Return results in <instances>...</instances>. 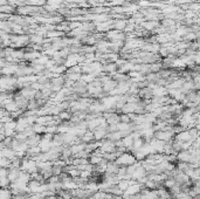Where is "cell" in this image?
Listing matches in <instances>:
<instances>
[{
  "mask_svg": "<svg viewBox=\"0 0 200 199\" xmlns=\"http://www.w3.org/2000/svg\"><path fill=\"white\" fill-rule=\"evenodd\" d=\"M135 162H136V158L131 152H123L122 155L118 156L115 160V163L119 166H128V165L133 164Z\"/></svg>",
  "mask_w": 200,
  "mask_h": 199,
  "instance_id": "6da1fadb",
  "label": "cell"
},
{
  "mask_svg": "<svg viewBox=\"0 0 200 199\" xmlns=\"http://www.w3.org/2000/svg\"><path fill=\"white\" fill-rule=\"evenodd\" d=\"M177 160L178 162H185V163H191L192 159L194 158L195 156L191 152L190 150H181L177 154Z\"/></svg>",
  "mask_w": 200,
  "mask_h": 199,
  "instance_id": "7a4b0ae2",
  "label": "cell"
},
{
  "mask_svg": "<svg viewBox=\"0 0 200 199\" xmlns=\"http://www.w3.org/2000/svg\"><path fill=\"white\" fill-rule=\"evenodd\" d=\"M84 148H86V143H77V144H73V145L69 146V149H70V152H72V155H76L78 152H81L82 150H84Z\"/></svg>",
  "mask_w": 200,
  "mask_h": 199,
  "instance_id": "3957f363",
  "label": "cell"
},
{
  "mask_svg": "<svg viewBox=\"0 0 200 199\" xmlns=\"http://www.w3.org/2000/svg\"><path fill=\"white\" fill-rule=\"evenodd\" d=\"M118 168H119V165H117L115 162H108L107 163V170L105 172L107 173H112V175H116L118 171ZM104 172V173H105Z\"/></svg>",
  "mask_w": 200,
  "mask_h": 199,
  "instance_id": "277c9868",
  "label": "cell"
},
{
  "mask_svg": "<svg viewBox=\"0 0 200 199\" xmlns=\"http://www.w3.org/2000/svg\"><path fill=\"white\" fill-rule=\"evenodd\" d=\"M81 140H82L83 143H90V142H94L95 141V138H94V132L91 130H86V132L82 135V137H81Z\"/></svg>",
  "mask_w": 200,
  "mask_h": 199,
  "instance_id": "5b68a950",
  "label": "cell"
},
{
  "mask_svg": "<svg viewBox=\"0 0 200 199\" xmlns=\"http://www.w3.org/2000/svg\"><path fill=\"white\" fill-rule=\"evenodd\" d=\"M12 198V192L10 187H1L0 189V199H11Z\"/></svg>",
  "mask_w": 200,
  "mask_h": 199,
  "instance_id": "8992f818",
  "label": "cell"
},
{
  "mask_svg": "<svg viewBox=\"0 0 200 199\" xmlns=\"http://www.w3.org/2000/svg\"><path fill=\"white\" fill-rule=\"evenodd\" d=\"M4 109H5L6 111L7 112H14V111H16V110H19V108H18V106L15 104V102L14 101H12V102H10V103H7V104H5L4 106Z\"/></svg>",
  "mask_w": 200,
  "mask_h": 199,
  "instance_id": "52a82bcc",
  "label": "cell"
},
{
  "mask_svg": "<svg viewBox=\"0 0 200 199\" xmlns=\"http://www.w3.org/2000/svg\"><path fill=\"white\" fill-rule=\"evenodd\" d=\"M143 26H144V28L147 29V31H152V29L157 28L159 25H158V22H156V21H152V20H150V21L144 22V24H143Z\"/></svg>",
  "mask_w": 200,
  "mask_h": 199,
  "instance_id": "ba28073f",
  "label": "cell"
},
{
  "mask_svg": "<svg viewBox=\"0 0 200 199\" xmlns=\"http://www.w3.org/2000/svg\"><path fill=\"white\" fill-rule=\"evenodd\" d=\"M129 185H130V180H127V179H121L117 183V186L121 190H122L123 192H124V191H125V190L129 187Z\"/></svg>",
  "mask_w": 200,
  "mask_h": 199,
  "instance_id": "9c48e42d",
  "label": "cell"
},
{
  "mask_svg": "<svg viewBox=\"0 0 200 199\" xmlns=\"http://www.w3.org/2000/svg\"><path fill=\"white\" fill-rule=\"evenodd\" d=\"M125 27H127V21L125 20H117L115 22V28H117L118 31L125 28Z\"/></svg>",
  "mask_w": 200,
  "mask_h": 199,
  "instance_id": "30bf717a",
  "label": "cell"
},
{
  "mask_svg": "<svg viewBox=\"0 0 200 199\" xmlns=\"http://www.w3.org/2000/svg\"><path fill=\"white\" fill-rule=\"evenodd\" d=\"M119 122L121 123H130L131 122V118H130V115L128 114H119Z\"/></svg>",
  "mask_w": 200,
  "mask_h": 199,
  "instance_id": "8fae6325",
  "label": "cell"
},
{
  "mask_svg": "<svg viewBox=\"0 0 200 199\" xmlns=\"http://www.w3.org/2000/svg\"><path fill=\"white\" fill-rule=\"evenodd\" d=\"M80 173H81V171L77 170L76 168H74V169H72V170H69L68 172H67V175L70 176L72 178H75V177H80Z\"/></svg>",
  "mask_w": 200,
  "mask_h": 199,
  "instance_id": "7c38bea8",
  "label": "cell"
},
{
  "mask_svg": "<svg viewBox=\"0 0 200 199\" xmlns=\"http://www.w3.org/2000/svg\"><path fill=\"white\" fill-rule=\"evenodd\" d=\"M156 199H159V198H156Z\"/></svg>",
  "mask_w": 200,
  "mask_h": 199,
  "instance_id": "4fadbf2b",
  "label": "cell"
}]
</instances>
